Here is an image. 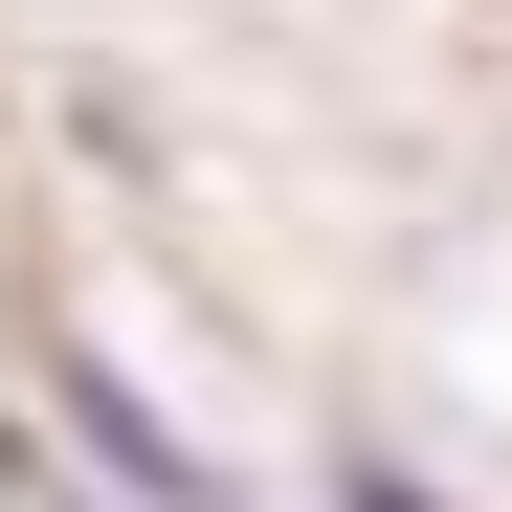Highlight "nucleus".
Segmentation results:
<instances>
[{
  "label": "nucleus",
  "mask_w": 512,
  "mask_h": 512,
  "mask_svg": "<svg viewBox=\"0 0 512 512\" xmlns=\"http://www.w3.org/2000/svg\"><path fill=\"white\" fill-rule=\"evenodd\" d=\"M45 423H67V446H90V468H112L134 512H223V468H201V446H179V423H156V401H134L112 357H45Z\"/></svg>",
  "instance_id": "f257e3e1"
},
{
  "label": "nucleus",
  "mask_w": 512,
  "mask_h": 512,
  "mask_svg": "<svg viewBox=\"0 0 512 512\" xmlns=\"http://www.w3.org/2000/svg\"><path fill=\"white\" fill-rule=\"evenodd\" d=\"M334 512H446V490H423V468H334Z\"/></svg>",
  "instance_id": "f03ea898"
}]
</instances>
